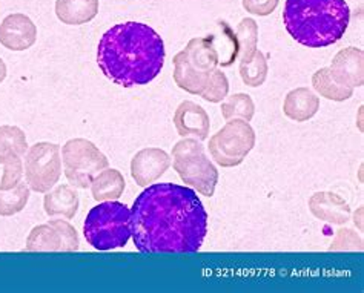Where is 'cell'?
Masks as SVG:
<instances>
[{
  "label": "cell",
  "mask_w": 364,
  "mask_h": 293,
  "mask_svg": "<svg viewBox=\"0 0 364 293\" xmlns=\"http://www.w3.org/2000/svg\"><path fill=\"white\" fill-rule=\"evenodd\" d=\"M171 166V155L160 148H145L131 160V177L139 186L146 187L165 174Z\"/></svg>",
  "instance_id": "8fae6325"
},
{
  "label": "cell",
  "mask_w": 364,
  "mask_h": 293,
  "mask_svg": "<svg viewBox=\"0 0 364 293\" xmlns=\"http://www.w3.org/2000/svg\"><path fill=\"white\" fill-rule=\"evenodd\" d=\"M269 66H267L266 55L262 51H255L252 59L240 63V77L246 87L258 88L266 82Z\"/></svg>",
  "instance_id": "d4e9b609"
},
{
  "label": "cell",
  "mask_w": 364,
  "mask_h": 293,
  "mask_svg": "<svg viewBox=\"0 0 364 293\" xmlns=\"http://www.w3.org/2000/svg\"><path fill=\"white\" fill-rule=\"evenodd\" d=\"M235 45H237V57L240 63L249 62L257 51L258 45V25L251 17H246L238 23L235 30Z\"/></svg>",
  "instance_id": "7402d4cb"
},
{
  "label": "cell",
  "mask_w": 364,
  "mask_h": 293,
  "mask_svg": "<svg viewBox=\"0 0 364 293\" xmlns=\"http://www.w3.org/2000/svg\"><path fill=\"white\" fill-rule=\"evenodd\" d=\"M320 109V99L309 88H295L283 101V112L296 123L311 120Z\"/></svg>",
  "instance_id": "2e32d148"
},
{
  "label": "cell",
  "mask_w": 364,
  "mask_h": 293,
  "mask_svg": "<svg viewBox=\"0 0 364 293\" xmlns=\"http://www.w3.org/2000/svg\"><path fill=\"white\" fill-rule=\"evenodd\" d=\"M312 87L323 99L332 101H344L353 96V89L335 82L329 68H321L312 75Z\"/></svg>",
  "instance_id": "44dd1931"
},
{
  "label": "cell",
  "mask_w": 364,
  "mask_h": 293,
  "mask_svg": "<svg viewBox=\"0 0 364 293\" xmlns=\"http://www.w3.org/2000/svg\"><path fill=\"white\" fill-rule=\"evenodd\" d=\"M25 249L28 252H65V241L60 229L53 221L36 226L28 235Z\"/></svg>",
  "instance_id": "d6986e66"
},
{
  "label": "cell",
  "mask_w": 364,
  "mask_h": 293,
  "mask_svg": "<svg viewBox=\"0 0 364 293\" xmlns=\"http://www.w3.org/2000/svg\"><path fill=\"white\" fill-rule=\"evenodd\" d=\"M283 22L295 42L308 48L337 43L350 22L346 0H286Z\"/></svg>",
  "instance_id": "3957f363"
},
{
  "label": "cell",
  "mask_w": 364,
  "mask_h": 293,
  "mask_svg": "<svg viewBox=\"0 0 364 293\" xmlns=\"http://www.w3.org/2000/svg\"><path fill=\"white\" fill-rule=\"evenodd\" d=\"M124 178L117 169H103V171L92 179L91 192L95 201H111L117 200L124 191Z\"/></svg>",
  "instance_id": "ffe728a7"
},
{
  "label": "cell",
  "mask_w": 364,
  "mask_h": 293,
  "mask_svg": "<svg viewBox=\"0 0 364 293\" xmlns=\"http://www.w3.org/2000/svg\"><path fill=\"white\" fill-rule=\"evenodd\" d=\"M25 132L11 125L0 126V165L4 166L0 189H11L23 179V157L28 150Z\"/></svg>",
  "instance_id": "30bf717a"
},
{
  "label": "cell",
  "mask_w": 364,
  "mask_h": 293,
  "mask_svg": "<svg viewBox=\"0 0 364 293\" xmlns=\"http://www.w3.org/2000/svg\"><path fill=\"white\" fill-rule=\"evenodd\" d=\"M6 72H8L6 65H5V62L2 59H0V83H2L6 79Z\"/></svg>",
  "instance_id": "83f0119b"
},
{
  "label": "cell",
  "mask_w": 364,
  "mask_h": 293,
  "mask_svg": "<svg viewBox=\"0 0 364 293\" xmlns=\"http://www.w3.org/2000/svg\"><path fill=\"white\" fill-rule=\"evenodd\" d=\"M309 209L318 220L331 224H346L350 220V207L337 194L317 192L309 198Z\"/></svg>",
  "instance_id": "9a60e30c"
},
{
  "label": "cell",
  "mask_w": 364,
  "mask_h": 293,
  "mask_svg": "<svg viewBox=\"0 0 364 293\" xmlns=\"http://www.w3.org/2000/svg\"><path fill=\"white\" fill-rule=\"evenodd\" d=\"M65 177L70 184L88 189L92 179L109 166V160L92 141L86 138L68 140L62 148Z\"/></svg>",
  "instance_id": "52a82bcc"
},
{
  "label": "cell",
  "mask_w": 364,
  "mask_h": 293,
  "mask_svg": "<svg viewBox=\"0 0 364 293\" xmlns=\"http://www.w3.org/2000/svg\"><path fill=\"white\" fill-rule=\"evenodd\" d=\"M37 40V26L22 13L9 14L0 23V45L9 51H26Z\"/></svg>",
  "instance_id": "7c38bea8"
},
{
  "label": "cell",
  "mask_w": 364,
  "mask_h": 293,
  "mask_svg": "<svg viewBox=\"0 0 364 293\" xmlns=\"http://www.w3.org/2000/svg\"><path fill=\"white\" fill-rule=\"evenodd\" d=\"M131 236L141 253H196L208 233V212L194 189L146 186L132 204Z\"/></svg>",
  "instance_id": "6da1fadb"
},
{
  "label": "cell",
  "mask_w": 364,
  "mask_h": 293,
  "mask_svg": "<svg viewBox=\"0 0 364 293\" xmlns=\"http://www.w3.org/2000/svg\"><path fill=\"white\" fill-rule=\"evenodd\" d=\"M30 192L31 189L23 179L11 189H0V216H13L22 212L30 200Z\"/></svg>",
  "instance_id": "603a6c76"
},
{
  "label": "cell",
  "mask_w": 364,
  "mask_h": 293,
  "mask_svg": "<svg viewBox=\"0 0 364 293\" xmlns=\"http://www.w3.org/2000/svg\"><path fill=\"white\" fill-rule=\"evenodd\" d=\"M255 146V131L249 121L232 118L209 138V154L222 167L240 166Z\"/></svg>",
  "instance_id": "ba28073f"
},
{
  "label": "cell",
  "mask_w": 364,
  "mask_h": 293,
  "mask_svg": "<svg viewBox=\"0 0 364 293\" xmlns=\"http://www.w3.org/2000/svg\"><path fill=\"white\" fill-rule=\"evenodd\" d=\"M79 195L68 184L57 186L54 191L46 192L43 198V209L48 216L60 215L66 220H73L79 211Z\"/></svg>",
  "instance_id": "e0dca14e"
},
{
  "label": "cell",
  "mask_w": 364,
  "mask_h": 293,
  "mask_svg": "<svg viewBox=\"0 0 364 293\" xmlns=\"http://www.w3.org/2000/svg\"><path fill=\"white\" fill-rule=\"evenodd\" d=\"M214 35L196 37L186 48L174 55V82L180 89L200 96L217 66L220 54L214 45Z\"/></svg>",
  "instance_id": "5b68a950"
},
{
  "label": "cell",
  "mask_w": 364,
  "mask_h": 293,
  "mask_svg": "<svg viewBox=\"0 0 364 293\" xmlns=\"http://www.w3.org/2000/svg\"><path fill=\"white\" fill-rule=\"evenodd\" d=\"M331 74L343 87L355 89L364 82V54L360 48H344L335 55L331 65Z\"/></svg>",
  "instance_id": "4fadbf2b"
},
{
  "label": "cell",
  "mask_w": 364,
  "mask_h": 293,
  "mask_svg": "<svg viewBox=\"0 0 364 293\" xmlns=\"http://www.w3.org/2000/svg\"><path fill=\"white\" fill-rule=\"evenodd\" d=\"M242 4L243 8L246 9V13L264 17L275 11V8L280 4V0H242Z\"/></svg>",
  "instance_id": "4316f807"
},
{
  "label": "cell",
  "mask_w": 364,
  "mask_h": 293,
  "mask_svg": "<svg viewBox=\"0 0 364 293\" xmlns=\"http://www.w3.org/2000/svg\"><path fill=\"white\" fill-rule=\"evenodd\" d=\"M23 171L31 191L37 194L50 192L62 175L60 146L50 141H41L28 148Z\"/></svg>",
  "instance_id": "9c48e42d"
},
{
  "label": "cell",
  "mask_w": 364,
  "mask_h": 293,
  "mask_svg": "<svg viewBox=\"0 0 364 293\" xmlns=\"http://www.w3.org/2000/svg\"><path fill=\"white\" fill-rule=\"evenodd\" d=\"M229 92V80L222 70H215L206 83L203 92L200 97L209 103H222Z\"/></svg>",
  "instance_id": "484cf974"
},
{
  "label": "cell",
  "mask_w": 364,
  "mask_h": 293,
  "mask_svg": "<svg viewBox=\"0 0 364 293\" xmlns=\"http://www.w3.org/2000/svg\"><path fill=\"white\" fill-rule=\"evenodd\" d=\"M174 126L181 138L193 136L200 141H203L209 137L210 121L205 108L194 101L186 100L181 101L176 109Z\"/></svg>",
  "instance_id": "5bb4252c"
},
{
  "label": "cell",
  "mask_w": 364,
  "mask_h": 293,
  "mask_svg": "<svg viewBox=\"0 0 364 293\" xmlns=\"http://www.w3.org/2000/svg\"><path fill=\"white\" fill-rule=\"evenodd\" d=\"M166 51L160 34L149 25L124 22L102 35L97 63L105 77L119 87H143L154 80L165 65Z\"/></svg>",
  "instance_id": "7a4b0ae2"
},
{
  "label": "cell",
  "mask_w": 364,
  "mask_h": 293,
  "mask_svg": "<svg viewBox=\"0 0 364 293\" xmlns=\"http://www.w3.org/2000/svg\"><path fill=\"white\" fill-rule=\"evenodd\" d=\"M222 116L223 118L232 120L240 118L245 121H251L255 116V103L247 94L238 92L231 97H226L222 103Z\"/></svg>",
  "instance_id": "cb8c5ba5"
},
{
  "label": "cell",
  "mask_w": 364,
  "mask_h": 293,
  "mask_svg": "<svg viewBox=\"0 0 364 293\" xmlns=\"http://www.w3.org/2000/svg\"><path fill=\"white\" fill-rule=\"evenodd\" d=\"M172 167L185 184L197 189L203 197H213L218 183V171L206 155L205 146L200 140H180L172 148Z\"/></svg>",
  "instance_id": "8992f818"
},
{
  "label": "cell",
  "mask_w": 364,
  "mask_h": 293,
  "mask_svg": "<svg viewBox=\"0 0 364 293\" xmlns=\"http://www.w3.org/2000/svg\"><path fill=\"white\" fill-rule=\"evenodd\" d=\"M99 13V0H55V16L65 25H83Z\"/></svg>",
  "instance_id": "ac0fdd59"
},
{
  "label": "cell",
  "mask_w": 364,
  "mask_h": 293,
  "mask_svg": "<svg viewBox=\"0 0 364 293\" xmlns=\"http://www.w3.org/2000/svg\"><path fill=\"white\" fill-rule=\"evenodd\" d=\"M131 233V209L116 200L94 206L83 224L85 238L95 250L124 248Z\"/></svg>",
  "instance_id": "277c9868"
}]
</instances>
